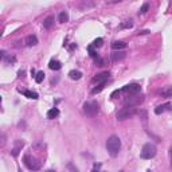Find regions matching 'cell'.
Listing matches in <instances>:
<instances>
[{"instance_id": "30", "label": "cell", "mask_w": 172, "mask_h": 172, "mask_svg": "<svg viewBox=\"0 0 172 172\" xmlns=\"http://www.w3.org/2000/svg\"><path fill=\"white\" fill-rule=\"evenodd\" d=\"M169 159H171V165H172V145L169 147Z\"/></svg>"}, {"instance_id": "25", "label": "cell", "mask_w": 172, "mask_h": 172, "mask_svg": "<svg viewBox=\"0 0 172 172\" xmlns=\"http://www.w3.org/2000/svg\"><path fill=\"white\" fill-rule=\"evenodd\" d=\"M102 42H104V40H102V38H97V39L93 42V44H91V46H93V47H101Z\"/></svg>"}, {"instance_id": "8", "label": "cell", "mask_w": 172, "mask_h": 172, "mask_svg": "<svg viewBox=\"0 0 172 172\" xmlns=\"http://www.w3.org/2000/svg\"><path fill=\"white\" fill-rule=\"evenodd\" d=\"M109 73H101V74H98V75H96V77L91 79V82L93 83H97V85H101V83H106V81L109 79Z\"/></svg>"}, {"instance_id": "28", "label": "cell", "mask_w": 172, "mask_h": 172, "mask_svg": "<svg viewBox=\"0 0 172 172\" xmlns=\"http://www.w3.org/2000/svg\"><path fill=\"white\" fill-rule=\"evenodd\" d=\"M67 167H69V168H70V169H71V171H73V172H77V171H78V169H77V168H74V167H73V164H71V163H69V165H67Z\"/></svg>"}, {"instance_id": "14", "label": "cell", "mask_w": 172, "mask_h": 172, "mask_svg": "<svg viewBox=\"0 0 172 172\" xmlns=\"http://www.w3.org/2000/svg\"><path fill=\"white\" fill-rule=\"evenodd\" d=\"M36 44H38V38L35 35H28L26 38V46L32 47V46H36Z\"/></svg>"}, {"instance_id": "18", "label": "cell", "mask_w": 172, "mask_h": 172, "mask_svg": "<svg viewBox=\"0 0 172 172\" xmlns=\"http://www.w3.org/2000/svg\"><path fill=\"white\" fill-rule=\"evenodd\" d=\"M58 116H59V110L56 108H53V109H50L47 112V118H55Z\"/></svg>"}, {"instance_id": "31", "label": "cell", "mask_w": 172, "mask_h": 172, "mask_svg": "<svg viewBox=\"0 0 172 172\" xmlns=\"http://www.w3.org/2000/svg\"><path fill=\"white\" fill-rule=\"evenodd\" d=\"M145 34H149V31H148V30H144V31H140L139 32V35H145Z\"/></svg>"}, {"instance_id": "15", "label": "cell", "mask_w": 172, "mask_h": 172, "mask_svg": "<svg viewBox=\"0 0 172 172\" xmlns=\"http://www.w3.org/2000/svg\"><path fill=\"white\" fill-rule=\"evenodd\" d=\"M48 67H50L51 70H59V69L62 67V64H61V62H59V61H55V59H51L50 63H48Z\"/></svg>"}, {"instance_id": "29", "label": "cell", "mask_w": 172, "mask_h": 172, "mask_svg": "<svg viewBox=\"0 0 172 172\" xmlns=\"http://www.w3.org/2000/svg\"><path fill=\"white\" fill-rule=\"evenodd\" d=\"M117 94H120V90L113 91V93H112V98H116V96H117Z\"/></svg>"}, {"instance_id": "13", "label": "cell", "mask_w": 172, "mask_h": 172, "mask_svg": "<svg viewBox=\"0 0 172 172\" xmlns=\"http://www.w3.org/2000/svg\"><path fill=\"white\" fill-rule=\"evenodd\" d=\"M54 20H55V19H54V16H53V15L47 16V18H46L44 20H43V27H44L46 30H50L51 27L54 26Z\"/></svg>"}, {"instance_id": "4", "label": "cell", "mask_w": 172, "mask_h": 172, "mask_svg": "<svg viewBox=\"0 0 172 172\" xmlns=\"http://www.w3.org/2000/svg\"><path fill=\"white\" fill-rule=\"evenodd\" d=\"M23 163H24V165L30 169V171H38V169H40V167H42V163H40L38 159L32 157V156H30V155L24 156Z\"/></svg>"}, {"instance_id": "16", "label": "cell", "mask_w": 172, "mask_h": 172, "mask_svg": "<svg viewBox=\"0 0 172 172\" xmlns=\"http://www.w3.org/2000/svg\"><path fill=\"white\" fill-rule=\"evenodd\" d=\"M58 20H59V23H66V22H69V13H67L66 11H62L58 16Z\"/></svg>"}, {"instance_id": "6", "label": "cell", "mask_w": 172, "mask_h": 172, "mask_svg": "<svg viewBox=\"0 0 172 172\" xmlns=\"http://www.w3.org/2000/svg\"><path fill=\"white\" fill-rule=\"evenodd\" d=\"M83 112L87 116H96L99 112V105L96 101H87L83 105Z\"/></svg>"}, {"instance_id": "1", "label": "cell", "mask_w": 172, "mask_h": 172, "mask_svg": "<svg viewBox=\"0 0 172 172\" xmlns=\"http://www.w3.org/2000/svg\"><path fill=\"white\" fill-rule=\"evenodd\" d=\"M120 149H121V140L118 139L117 136H110L106 141V150L109 152L110 156H117L120 153Z\"/></svg>"}, {"instance_id": "9", "label": "cell", "mask_w": 172, "mask_h": 172, "mask_svg": "<svg viewBox=\"0 0 172 172\" xmlns=\"http://www.w3.org/2000/svg\"><path fill=\"white\" fill-rule=\"evenodd\" d=\"M23 145H24V141H22V140H16L15 141V145H13V148L11 149V153H12V156H18L19 155V152L22 150V148H23Z\"/></svg>"}, {"instance_id": "10", "label": "cell", "mask_w": 172, "mask_h": 172, "mask_svg": "<svg viewBox=\"0 0 172 172\" xmlns=\"http://www.w3.org/2000/svg\"><path fill=\"white\" fill-rule=\"evenodd\" d=\"M167 110H171V104H169V102H167V104H164V105H159L155 109V113L156 114H163Z\"/></svg>"}, {"instance_id": "11", "label": "cell", "mask_w": 172, "mask_h": 172, "mask_svg": "<svg viewBox=\"0 0 172 172\" xmlns=\"http://www.w3.org/2000/svg\"><path fill=\"white\" fill-rule=\"evenodd\" d=\"M125 58V53L124 51H114V53L110 55V59L113 62H118V61H122Z\"/></svg>"}, {"instance_id": "24", "label": "cell", "mask_w": 172, "mask_h": 172, "mask_svg": "<svg viewBox=\"0 0 172 172\" xmlns=\"http://www.w3.org/2000/svg\"><path fill=\"white\" fill-rule=\"evenodd\" d=\"M105 85H106V83H101V85H97L96 87H93V90H91V93H93V94H97V93H99V91H101L102 89L105 87Z\"/></svg>"}, {"instance_id": "7", "label": "cell", "mask_w": 172, "mask_h": 172, "mask_svg": "<svg viewBox=\"0 0 172 172\" xmlns=\"http://www.w3.org/2000/svg\"><path fill=\"white\" fill-rule=\"evenodd\" d=\"M122 91L126 94V96H133V94H140L141 91V86L139 83H129V85H125L122 87Z\"/></svg>"}, {"instance_id": "26", "label": "cell", "mask_w": 172, "mask_h": 172, "mask_svg": "<svg viewBox=\"0 0 172 172\" xmlns=\"http://www.w3.org/2000/svg\"><path fill=\"white\" fill-rule=\"evenodd\" d=\"M94 61H96V64H97V66H104V64H105V61L101 58V56H98V58H96V59H94Z\"/></svg>"}, {"instance_id": "5", "label": "cell", "mask_w": 172, "mask_h": 172, "mask_svg": "<svg viewBox=\"0 0 172 172\" xmlns=\"http://www.w3.org/2000/svg\"><path fill=\"white\" fill-rule=\"evenodd\" d=\"M134 114H136V109H134V108L125 106V108H122V109L118 110L117 114H116V117H117L118 121H124V120H126V118L133 117Z\"/></svg>"}, {"instance_id": "27", "label": "cell", "mask_w": 172, "mask_h": 172, "mask_svg": "<svg viewBox=\"0 0 172 172\" xmlns=\"http://www.w3.org/2000/svg\"><path fill=\"white\" fill-rule=\"evenodd\" d=\"M148 10H149V4H148V3H145V4L140 8V13H145Z\"/></svg>"}, {"instance_id": "33", "label": "cell", "mask_w": 172, "mask_h": 172, "mask_svg": "<svg viewBox=\"0 0 172 172\" xmlns=\"http://www.w3.org/2000/svg\"><path fill=\"white\" fill-rule=\"evenodd\" d=\"M46 172H55V171H53V169H48V171H46Z\"/></svg>"}, {"instance_id": "22", "label": "cell", "mask_w": 172, "mask_h": 172, "mask_svg": "<svg viewBox=\"0 0 172 172\" xmlns=\"http://www.w3.org/2000/svg\"><path fill=\"white\" fill-rule=\"evenodd\" d=\"M44 75H46V74H44L43 71H38L36 75H35V81H36L38 83H40L43 79H44Z\"/></svg>"}, {"instance_id": "2", "label": "cell", "mask_w": 172, "mask_h": 172, "mask_svg": "<svg viewBox=\"0 0 172 172\" xmlns=\"http://www.w3.org/2000/svg\"><path fill=\"white\" fill-rule=\"evenodd\" d=\"M156 152H157L156 145L152 144V142H147V144H144V147L141 148L140 157L144 159V160H150V159H153L156 156Z\"/></svg>"}, {"instance_id": "17", "label": "cell", "mask_w": 172, "mask_h": 172, "mask_svg": "<svg viewBox=\"0 0 172 172\" xmlns=\"http://www.w3.org/2000/svg\"><path fill=\"white\" fill-rule=\"evenodd\" d=\"M69 77L71 78V79H79V78L82 77V73L78 71V70H71V71L69 73Z\"/></svg>"}, {"instance_id": "21", "label": "cell", "mask_w": 172, "mask_h": 172, "mask_svg": "<svg viewBox=\"0 0 172 172\" xmlns=\"http://www.w3.org/2000/svg\"><path fill=\"white\" fill-rule=\"evenodd\" d=\"M133 27V20L129 19V20H125L124 23L120 24V28H132Z\"/></svg>"}, {"instance_id": "32", "label": "cell", "mask_w": 172, "mask_h": 172, "mask_svg": "<svg viewBox=\"0 0 172 172\" xmlns=\"http://www.w3.org/2000/svg\"><path fill=\"white\" fill-rule=\"evenodd\" d=\"M98 168H99V164H96V165H94L93 172H99V171H98Z\"/></svg>"}, {"instance_id": "20", "label": "cell", "mask_w": 172, "mask_h": 172, "mask_svg": "<svg viewBox=\"0 0 172 172\" xmlns=\"http://www.w3.org/2000/svg\"><path fill=\"white\" fill-rule=\"evenodd\" d=\"M23 94L27 97V98H31V99H38V94L35 91H30V90H24Z\"/></svg>"}, {"instance_id": "3", "label": "cell", "mask_w": 172, "mask_h": 172, "mask_svg": "<svg viewBox=\"0 0 172 172\" xmlns=\"http://www.w3.org/2000/svg\"><path fill=\"white\" fill-rule=\"evenodd\" d=\"M144 101V96L142 94H133V96H126L124 99V105L128 108H134L139 106Z\"/></svg>"}, {"instance_id": "23", "label": "cell", "mask_w": 172, "mask_h": 172, "mask_svg": "<svg viewBox=\"0 0 172 172\" xmlns=\"http://www.w3.org/2000/svg\"><path fill=\"white\" fill-rule=\"evenodd\" d=\"M87 51H89V55H90L91 58H94V59L98 58V55H97V51L94 50L93 46H89V47H87Z\"/></svg>"}, {"instance_id": "19", "label": "cell", "mask_w": 172, "mask_h": 172, "mask_svg": "<svg viewBox=\"0 0 172 172\" xmlns=\"http://www.w3.org/2000/svg\"><path fill=\"white\" fill-rule=\"evenodd\" d=\"M160 94L163 97H171L172 96V87L171 86H165L163 90H160Z\"/></svg>"}, {"instance_id": "12", "label": "cell", "mask_w": 172, "mask_h": 172, "mask_svg": "<svg viewBox=\"0 0 172 172\" xmlns=\"http://www.w3.org/2000/svg\"><path fill=\"white\" fill-rule=\"evenodd\" d=\"M126 47V43L122 42V40H114V42L112 43V48L114 51H120V50H124V48Z\"/></svg>"}]
</instances>
